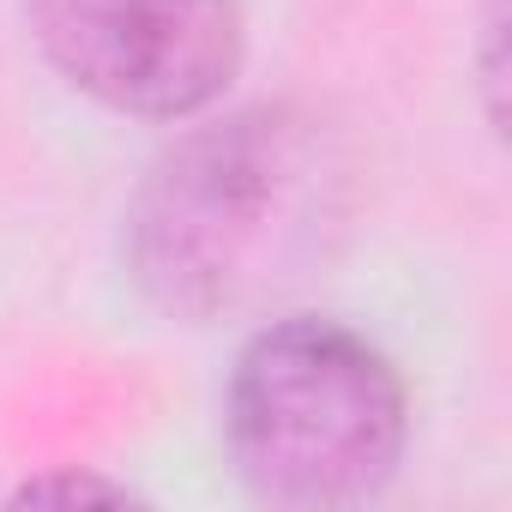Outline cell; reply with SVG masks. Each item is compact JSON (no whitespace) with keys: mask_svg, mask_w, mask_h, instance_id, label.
Wrapping results in <instances>:
<instances>
[{"mask_svg":"<svg viewBox=\"0 0 512 512\" xmlns=\"http://www.w3.org/2000/svg\"><path fill=\"white\" fill-rule=\"evenodd\" d=\"M344 151L302 109H235L175 139L127 205V272L175 320L296 284L344 217Z\"/></svg>","mask_w":512,"mask_h":512,"instance_id":"6da1fadb","label":"cell"},{"mask_svg":"<svg viewBox=\"0 0 512 512\" xmlns=\"http://www.w3.org/2000/svg\"><path fill=\"white\" fill-rule=\"evenodd\" d=\"M410 398L374 338L296 314L260 326L223 386V446L247 494L272 506H362L404 458Z\"/></svg>","mask_w":512,"mask_h":512,"instance_id":"7a4b0ae2","label":"cell"},{"mask_svg":"<svg viewBox=\"0 0 512 512\" xmlns=\"http://www.w3.org/2000/svg\"><path fill=\"white\" fill-rule=\"evenodd\" d=\"M49 67L133 121H193L241 73V0H31Z\"/></svg>","mask_w":512,"mask_h":512,"instance_id":"3957f363","label":"cell"},{"mask_svg":"<svg viewBox=\"0 0 512 512\" xmlns=\"http://www.w3.org/2000/svg\"><path fill=\"white\" fill-rule=\"evenodd\" d=\"M13 500H133V488L103 476H31Z\"/></svg>","mask_w":512,"mask_h":512,"instance_id":"277c9868","label":"cell"},{"mask_svg":"<svg viewBox=\"0 0 512 512\" xmlns=\"http://www.w3.org/2000/svg\"><path fill=\"white\" fill-rule=\"evenodd\" d=\"M482 31H488V49H494V31H500V13H494V19H488ZM482 85H488V91H500V61H488V79H482Z\"/></svg>","mask_w":512,"mask_h":512,"instance_id":"5b68a950","label":"cell"}]
</instances>
